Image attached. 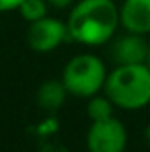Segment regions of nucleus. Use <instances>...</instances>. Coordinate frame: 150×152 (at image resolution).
<instances>
[{"instance_id":"1","label":"nucleus","mask_w":150,"mask_h":152,"mask_svg":"<svg viewBox=\"0 0 150 152\" xmlns=\"http://www.w3.org/2000/svg\"><path fill=\"white\" fill-rule=\"evenodd\" d=\"M120 23V11L113 0H81L69 14V37L81 44L97 46L113 37Z\"/></svg>"},{"instance_id":"2","label":"nucleus","mask_w":150,"mask_h":152,"mask_svg":"<svg viewBox=\"0 0 150 152\" xmlns=\"http://www.w3.org/2000/svg\"><path fill=\"white\" fill-rule=\"evenodd\" d=\"M106 96L122 110H140L150 103V67L125 64L113 69L104 83Z\"/></svg>"},{"instance_id":"3","label":"nucleus","mask_w":150,"mask_h":152,"mask_svg":"<svg viewBox=\"0 0 150 152\" xmlns=\"http://www.w3.org/2000/svg\"><path fill=\"white\" fill-rule=\"evenodd\" d=\"M106 67L95 55H78L64 69V85L69 94L78 97L95 96L106 83Z\"/></svg>"},{"instance_id":"4","label":"nucleus","mask_w":150,"mask_h":152,"mask_svg":"<svg viewBox=\"0 0 150 152\" xmlns=\"http://www.w3.org/2000/svg\"><path fill=\"white\" fill-rule=\"evenodd\" d=\"M127 145V133L120 120L106 118L92 122L87 134L88 152H124Z\"/></svg>"},{"instance_id":"5","label":"nucleus","mask_w":150,"mask_h":152,"mask_svg":"<svg viewBox=\"0 0 150 152\" xmlns=\"http://www.w3.org/2000/svg\"><path fill=\"white\" fill-rule=\"evenodd\" d=\"M67 36H69L67 25H64L60 20L44 16L37 21H32L28 28V44L32 50L46 53L53 51L58 44H62Z\"/></svg>"},{"instance_id":"6","label":"nucleus","mask_w":150,"mask_h":152,"mask_svg":"<svg viewBox=\"0 0 150 152\" xmlns=\"http://www.w3.org/2000/svg\"><path fill=\"white\" fill-rule=\"evenodd\" d=\"M149 55V42L143 39V34L129 32L118 37L113 44V58L118 66L125 64H143Z\"/></svg>"},{"instance_id":"7","label":"nucleus","mask_w":150,"mask_h":152,"mask_svg":"<svg viewBox=\"0 0 150 152\" xmlns=\"http://www.w3.org/2000/svg\"><path fill=\"white\" fill-rule=\"evenodd\" d=\"M120 23L127 32H150V0H124L120 7Z\"/></svg>"},{"instance_id":"8","label":"nucleus","mask_w":150,"mask_h":152,"mask_svg":"<svg viewBox=\"0 0 150 152\" xmlns=\"http://www.w3.org/2000/svg\"><path fill=\"white\" fill-rule=\"evenodd\" d=\"M66 94H67V88H66L64 81L50 80V81H44L37 90V103L41 108L55 112L64 104Z\"/></svg>"},{"instance_id":"9","label":"nucleus","mask_w":150,"mask_h":152,"mask_svg":"<svg viewBox=\"0 0 150 152\" xmlns=\"http://www.w3.org/2000/svg\"><path fill=\"white\" fill-rule=\"evenodd\" d=\"M87 113L92 118V122L106 120L113 113V101L110 97H101V96H92L90 103L87 104Z\"/></svg>"},{"instance_id":"10","label":"nucleus","mask_w":150,"mask_h":152,"mask_svg":"<svg viewBox=\"0 0 150 152\" xmlns=\"http://www.w3.org/2000/svg\"><path fill=\"white\" fill-rule=\"evenodd\" d=\"M20 12L30 23L37 21L46 16V2L44 0H23V4L20 5Z\"/></svg>"},{"instance_id":"11","label":"nucleus","mask_w":150,"mask_h":152,"mask_svg":"<svg viewBox=\"0 0 150 152\" xmlns=\"http://www.w3.org/2000/svg\"><path fill=\"white\" fill-rule=\"evenodd\" d=\"M21 4H23V0H0V12L12 11V9H20Z\"/></svg>"},{"instance_id":"12","label":"nucleus","mask_w":150,"mask_h":152,"mask_svg":"<svg viewBox=\"0 0 150 152\" xmlns=\"http://www.w3.org/2000/svg\"><path fill=\"white\" fill-rule=\"evenodd\" d=\"M53 7H57V9H64V7H67V5H71L73 4V0H48Z\"/></svg>"},{"instance_id":"13","label":"nucleus","mask_w":150,"mask_h":152,"mask_svg":"<svg viewBox=\"0 0 150 152\" xmlns=\"http://www.w3.org/2000/svg\"><path fill=\"white\" fill-rule=\"evenodd\" d=\"M147 62H149V67H150V42H149V55H147Z\"/></svg>"}]
</instances>
